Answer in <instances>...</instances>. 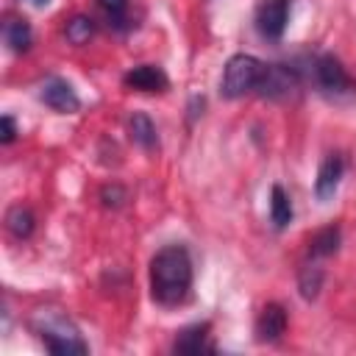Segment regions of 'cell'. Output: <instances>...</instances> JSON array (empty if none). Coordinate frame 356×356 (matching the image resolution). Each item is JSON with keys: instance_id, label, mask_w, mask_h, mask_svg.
<instances>
[{"instance_id": "obj_1", "label": "cell", "mask_w": 356, "mask_h": 356, "mask_svg": "<svg viewBox=\"0 0 356 356\" xmlns=\"http://www.w3.org/2000/svg\"><path fill=\"white\" fill-rule=\"evenodd\" d=\"M192 289V259L184 245H167L150 259V295L159 306H178Z\"/></svg>"}, {"instance_id": "obj_2", "label": "cell", "mask_w": 356, "mask_h": 356, "mask_svg": "<svg viewBox=\"0 0 356 356\" xmlns=\"http://www.w3.org/2000/svg\"><path fill=\"white\" fill-rule=\"evenodd\" d=\"M264 70L267 64H261L256 56L250 53H236L225 61L222 67V78H220V95L228 100L245 97L250 92H256L264 81Z\"/></svg>"}, {"instance_id": "obj_3", "label": "cell", "mask_w": 356, "mask_h": 356, "mask_svg": "<svg viewBox=\"0 0 356 356\" xmlns=\"http://www.w3.org/2000/svg\"><path fill=\"white\" fill-rule=\"evenodd\" d=\"M39 337H42L44 348H47L50 353H56V356L86 353V350H89V345L78 337L75 325H72L70 320L58 317V314H50V317L42 320V325H39Z\"/></svg>"}, {"instance_id": "obj_4", "label": "cell", "mask_w": 356, "mask_h": 356, "mask_svg": "<svg viewBox=\"0 0 356 356\" xmlns=\"http://www.w3.org/2000/svg\"><path fill=\"white\" fill-rule=\"evenodd\" d=\"M314 81H317L320 92H325L328 97H345V95L356 92V83L348 75V70L342 67V61L328 53L314 61Z\"/></svg>"}, {"instance_id": "obj_5", "label": "cell", "mask_w": 356, "mask_h": 356, "mask_svg": "<svg viewBox=\"0 0 356 356\" xmlns=\"http://www.w3.org/2000/svg\"><path fill=\"white\" fill-rule=\"evenodd\" d=\"M289 6L292 0H261L256 8V31L267 42H278L289 22Z\"/></svg>"}, {"instance_id": "obj_6", "label": "cell", "mask_w": 356, "mask_h": 356, "mask_svg": "<svg viewBox=\"0 0 356 356\" xmlns=\"http://www.w3.org/2000/svg\"><path fill=\"white\" fill-rule=\"evenodd\" d=\"M39 97H42L44 106H50V108L58 111V114H75V111L81 108L78 92L72 89L70 81H64V78H58V75H53V78H47V81L42 83Z\"/></svg>"}, {"instance_id": "obj_7", "label": "cell", "mask_w": 356, "mask_h": 356, "mask_svg": "<svg viewBox=\"0 0 356 356\" xmlns=\"http://www.w3.org/2000/svg\"><path fill=\"white\" fill-rule=\"evenodd\" d=\"M342 172H345V161H342L339 153H328L320 161V170H317V178H314V195H317L320 203H325V200H331L337 195Z\"/></svg>"}, {"instance_id": "obj_8", "label": "cell", "mask_w": 356, "mask_h": 356, "mask_svg": "<svg viewBox=\"0 0 356 356\" xmlns=\"http://www.w3.org/2000/svg\"><path fill=\"white\" fill-rule=\"evenodd\" d=\"M122 83L131 89H139V92H164L170 86V78L156 64H139L122 75Z\"/></svg>"}, {"instance_id": "obj_9", "label": "cell", "mask_w": 356, "mask_h": 356, "mask_svg": "<svg viewBox=\"0 0 356 356\" xmlns=\"http://www.w3.org/2000/svg\"><path fill=\"white\" fill-rule=\"evenodd\" d=\"M286 331V309L281 303H267L256 317V334L261 342H278Z\"/></svg>"}, {"instance_id": "obj_10", "label": "cell", "mask_w": 356, "mask_h": 356, "mask_svg": "<svg viewBox=\"0 0 356 356\" xmlns=\"http://www.w3.org/2000/svg\"><path fill=\"white\" fill-rule=\"evenodd\" d=\"M175 350L178 353H206L211 350V342H209V323H195V325H186L178 339H175Z\"/></svg>"}, {"instance_id": "obj_11", "label": "cell", "mask_w": 356, "mask_h": 356, "mask_svg": "<svg viewBox=\"0 0 356 356\" xmlns=\"http://www.w3.org/2000/svg\"><path fill=\"white\" fill-rule=\"evenodd\" d=\"M128 134L131 139L142 147V150H153L159 145V136H156V125L153 120L145 114V111H134L131 120H128Z\"/></svg>"}, {"instance_id": "obj_12", "label": "cell", "mask_w": 356, "mask_h": 356, "mask_svg": "<svg viewBox=\"0 0 356 356\" xmlns=\"http://www.w3.org/2000/svg\"><path fill=\"white\" fill-rule=\"evenodd\" d=\"M339 239H342V234H339L337 225H325V228H320V231L309 239V256H312V259L334 256V253L339 250Z\"/></svg>"}, {"instance_id": "obj_13", "label": "cell", "mask_w": 356, "mask_h": 356, "mask_svg": "<svg viewBox=\"0 0 356 356\" xmlns=\"http://www.w3.org/2000/svg\"><path fill=\"white\" fill-rule=\"evenodd\" d=\"M3 39H6L8 50L25 53V50L31 47V42H33V33H31V25H28L25 19L11 17V19H6V25H3Z\"/></svg>"}, {"instance_id": "obj_14", "label": "cell", "mask_w": 356, "mask_h": 356, "mask_svg": "<svg viewBox=\"0 0 356 356\" xmlns=\"http://www.w3.org/2000/svg\"><path fill=\"white\" fill-rule=\"evenodd\" d=\"M270 220H273V225L278 231L292 222V200H289L286 189L278 186V184L270 189Z\"/></svg>"}, {"instance_id": "obj_15", "label": "cell", "mask_w": 356, "mask_h": 356, "mask_svg": "<svg viewBox=\"0 0 356 356\" xmlns=\"http://www.w3.org/2000/svg\"><path fill=\"white\" fill-rule=\"evenodd\" d=\"M6 228L17 236V239H28L36 228V217L28 206H11L6 214Z\"/></svg>"}, {"instance_id": "obj_16", "label": "cell", "mask_w": 356, "mask_h": 356, "mask_svg": "<svg viewBox=\"0 0 356 356\" xmlns=\"http://www.w3.org/2000/svg\"><path fill=\"white\" fill-rule=\"evenodd\" d=\"M323 278H325L323 267H320L317 261H306V264L300 267V273H298L300 295H303L306 300H314V298L320 295V289H323Z\"/></svg>"}, {"instance_id": "obj_17", "label": "cell", "mask_w": 356, "mask_h": 356, "mask_svg": "<svg viewBox=\"0 0 356 356\" xmlns=\"http://www.w3.org/2000/svg\"><path fill=\"white\" fill-rule=\"evenodd\" d=\"M92 33H95V22H92V17H86V14H75V17L67 22V28H64L67 42H72V44L89 42Z\"/></svg>"}, {"instance_id": "obj_18", "label": "cell", "mask_w": 356, "mask_h": 356, "mask_svg": "<svg viewBox=\"0 0 356 356\" xmlns=\"http://www.w3.org/2000/svg\"><path fill=\"white\" fill-rule=\"evenodd\" d=\"M97 3H100L103 14L108 17V22L114 28L125 25V19H128V0H97Z\"/></svg>"}, {"instance_id": "obj_19", "label": "cell", "mask_w": 356, "mask_h": 356, "mask_svg": "<svg viewBox=\"0 0 356 356\" xmlns=\"http://www.w3.org/2000/svg\"><path fill=\"white\" fill-rule=\"evenodd\" d=\"M125 189L120 186V184H111V186H103L100 189V200H103V206H108V209H120L122 203H125Z\"/></svg>"}, {"instance_id": "obj_20", "label": "cell", "mask_w": 356, "mask_h": 356, "mask_svg": "<svg viewBox=\"0 0 356 356\" xmlns=\"http://www.w3.org/2000/svg\"><path fill=\"white\" fill-rule=\"evenodd\" d=\"M14 139H17V122H14L11 114H3L0 117V142L3 145H11Z\"/></svg>"}, {"instance_id": "obj_21", "label": "cell", "mask_w": 356, "mask_h": 356, "mask_svg": "<svg viewBox=\"0 0 356 356\" xmlns=\"http://www.w3.org/2000/svg\"><path fill=\"white\" fill-rule=\"evenodd\" d=\"M28 3H33V6H47L50 0H28Z\"/></svg>"}]
</instances>
